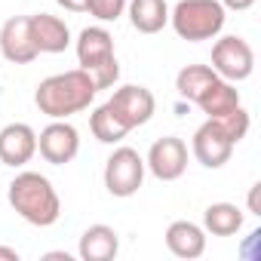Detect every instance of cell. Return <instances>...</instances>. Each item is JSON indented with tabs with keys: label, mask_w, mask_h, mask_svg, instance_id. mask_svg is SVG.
Instances as JSON below:
<instances>
[{
	"label": "cell",
	"mask_w": 261,
	"mask_h": 261,
	"mask_svg": "<svg viewBox=\"0 0 261 261\" xmlns=\"http://www.w3.org/2000/svg\"><path fill=\"white\" fill-rule=\"evenodd\" d=\"M145 181V160L133 148H117L105 163V188L111 197H133Z\"/></svg>",
	"instance_id": "cell-5"
},
{
	"label": "cell",
	"mask_w": 261,
	"mask_h": 261,
	"mask_svg": "<svg viewBox=\"0 0 261 261\" xmlns=\"http://www.w3.org/2000/svg\"><path fill=\"white\" fill-rule=\"evenodd\" d=\"M77 252H80L83 261H111L120 252V237L108 224H92V227L83 230Z\"/></svg>",
	"instance_id": "cell-15"
},
{
	"label": "cell",
	"mask_w": 261,
	"mask_h": 261,
	"mask_svg": "<svg viewBox=\"0 0 261 261\" xmlns=\"http://www.w3.org/2000/svg\"><path fill=\"white\" fill-rule=\"evenodd\" d=\"M56 4H59L62 10H68V13H86V4H89V0H56Z\"/></svg>",
	"instance_id": "cell-24"
},
{
	"label": "cell",
	"mask_w": 261,
	"mask_h": 261,
	"mask_svg": "<svg viewBox=\"0 0 261 261\" xmlns=\"http://www.w3.org/2000/svg\"><path fill=\"white\" fill-rule=\"evenodd\" d=\"M129 22L139 34H160L169 22L166 0H126Z\"/></svg>",
	"instance_id": "cell-16"
},
{
	"label": "cell",
	"mask_w": 261,
	"mask_h": 261,
	"mask_svg": "<svg viewBox=\"0 0 261 261\" xmlns=\"http://www.w3.org/2000/svg\"><path fill=\"white\" fill-rule=\"evenodd\" d=\"M108 108L114 111V117L133 133V129H139V126H145L151 117H154V111H157V101H154V92L148 89V86H120L114 95H111V101H108Z\"/></svg>",
	"instance_id": "cell-7"
},
{
	"label": "cell",
	"mask_w": 261,
	"mask_h": 261,
	"mask_svg": "<svg viewBox=\"0 0 261 261\" xmlns=\"http://www.w3.org/2000/svg\"><path fill=\"white\" fill-rule=\"evenodd\" d=\"M46 258H49V261H53V258H59V261H71V255H68V252H49Z\"/></svg>",
	"instance_id": "cell-27"
},
{
	"label": "cell",
	"mask_w": 261,
	"mask_h": 261,
	"mask_svg": "<svg viewBox=\"0 0 261 261\" xmlns=\"http://www.w3.org/2000/svg\"><path fill=\"white\" fill-rule=\"evenodd\" d=\"M86 13L95 16L98 22H117L126 13V0H89Z\"/></svg>",
	"instance_id": "cell-22"
},
{
	"label": "cell",
	"mask_w": 261,
	"mask_h": 261,
	"mask_svg": "<svg viewBox=\"0 0 261 261\" xmlns=\"http://www.w3.org/2000/svg\"><path fill=\"white\" fill-rule=\"evenodd\" d=\"M233 148H237V145L230 142V136L224 133L215 120H206L197 133H194V142H191L194 157H197L206 169H221V166L230 160Z\"/></svg>",
	"instance_id": "cell-10"
},
{
	"label": "cell",
	"mask_w": 261,
	"mask_h": 261,
	"mask_svg": "<svg viewBox=\"0 0 261 261\" xmlns=\"http://www.w3.org/2000/svg\"><path fill=\"white\" fill-rule=\"evenodd\" d=\"M200 105V111L209 117V120H218V117H224V114H230V111H237L240 108V92H237V86L230 83V80H215L206 92H203V98L197 101Z\"/></svg>",
	"instance_id": "cell-17"
},
{
	"label": "cell",
	"mask_w": 261,
	"mask_h": 261,
	"mask_svg": "<svg viewBox=\"0 0 261 261\" xmlns=\"http://www.w3.org/2000/svg\"><path fill=\"white\" fill-rule=\"evenodd\" d=\"M0 53L10 65H31L40 53L31 40V22L28 16H13L0 28Z\"/></svg>",
	"instance_id": "cell-11"
},
{
	"label": "cell",
	"mask_w": 261,
	"mask_h": 261,
	"mask_svg": "<svg viewBox=\"0 0 261 261\" xmlns=\"http://www.w3.org/2000/svg\"><path fill=\"white\" fill-rule=\"evenodd\" d=\"M221 129H224V133L230 136V142L237 145V142H243L246 139V133H249V126H252V120H249V111L240 105L237 111H230V114H224V117H218L215 120Z\"/></svg>",
	"instance_id": "cell-21"
},
{
	"label": "cell",
	"mask_w": 261,
	"mask_h": 261,
	"mask_svg": "<svg viewBox=\"0 0 261 261\" xmlns=\"http://www.w3.org/2000/svg\"><path fill=\"white\" fill-rule=\"evenodd\" d=\"M218 4H221L224 10H233V13H243V10H249V7H255V0H218Z\"/></svg>",
	"instance_id": "cell-23"
},
{
	"label": "cell",
	"mask_w": 261,
	"mask_h": 261,
	"mask_svg": "<svg viewBox=\"0 0 261 261\" xmlns=\"http://www.w3.org/2000/svg\"><path fill=\"white\" fill-rule=\"evenodd\" d=\"M212 71L221 80H230V83H240V80L252 77V71H255L252 46L237 34L215 40V46H212Z\"/></svg>",
	"instance_id": "cell-6"
},
{
	"label": "cell",
	"mask_w": 261,
	"mask_h": 261,
	"mask_svg": "<svg viewBox=\"0 0 261 261\" xmlns=\"http://www.w3.org/2000/svg\"><path fill=\"white\" fill-rule=\"evenodd\" d=\"M145 169L154 172V178L160 181H178L188 169V145L178 136H163L151 145Z\"/></svg>",
	"instance_id": "cell-8"
},
{
	"label": "cell",
	"mask_w": 261,
	"mask_h": 261,
	"mask_svg": "<svg viewBox=\"0 0 261 261\" xmlns=\"http://www.w3.org/2000/svg\"><path fill=\"white\" fill-rule=\"evenodd\" d=\"M258 191H261V185H252V191H249V212L252 215H261V209H258Z\"/></svg>",
	"instance_id": "cell-25"
},
{
	"label": "cell",
	"mask_w": 261,
	"mask_h": 261,
	"mask_svg": "<svg viewBox=\"0 0 261 261\" xmlns=\"http://www.w3.org/2000/svg\"><path fill=\"white\" fill-rule=\"evenodd\" d=\"M37 151H40V157L46 163L65 166V163H71L80 154V133L65 120H53L37 136Z\"/></svg>",
	"instance_id": "cell-9"
},
{
	"label": "cell",
	"mask_w": 261,
	"mask_h": 261,
	"mask_svg": "<svg viewBox=\"0 0 261 261\" xmlns=\"http://www.w3.org/2000/svg\"><path fill=\"white\" fill-rule=\"evenodd\" d=\"M0 258H4V261H19V252L10 249V246H0Z\"/></svg>",
	"instance_id": "cell-26"
},
{
	"label": "cell",
	"mask_w": 261,
	"mask_h": 261,
	"mask_svg": "<svg viewBox=\"0 0 261 261\" xmlns=\"http://www.w3.org/2000/svg\"><path fill=\"white\" fill-rule=\"evenodd\" d=\"M166 249L175 258H200L206 252V230L194 221H172L166 227Z\"/></svg>",
	"instance_id": "cell-14"
},
{
	"label": "cell",
	"mask_w": 261,
	"mask_h": 261,
	"mask_svg": "<svg viewBox=\"0 0 261 261\" xmlns=\"http://www.w3.org/2000/svg\"><path fill=\"white\" fill-rule=\"evenodd\" d=\"M215 80H218V74L212 71V65H185V68L178 71V77H175V89H178L181 98L200 101L203 92H206Z\"/></svg>",
	"instance_id": "cell-18"
},
{
	"label": "cell",
	"mask_w": 261,
	"mask_h": 261,
	"mask_svg": "<svg viewBox=\"0 0 261 261\" xmlns=\"http://www.w3.org/2000/svg\"><path fill=\"white\" fill-rule=\"evenodd\" d=\"M95 92L98 89H95L92 77L83 68H71V71L40 80L34 89V105L40 108V114H46L53 120H68L71 114L86 111L92 105Z\"/></svg>",
	"instance_id": "cell-1"
},
{
	"label": "cell",
	"mask_w": 261,
	"mask_h": 261,
	"mask_svg": "<svg viewBox=\"0 0 261 261\" xmlns=\"http://www.w3.org/2000/svg\"><path fill=\"white\" fill-rule=\"evenodd\" d=\"M203 227L212 237H233L243 227V209L233 203H212L203 212Z\"/></svg>",
	"instance_id": "cell-19"
},
{
	"label": "cell",
	"mask_w": 261,
	"mask_h": 261,
	"mask_svg": "<svg viewBox=\"0 0 261 261\" xmlns=\"http://www.w3.org/2000/svg\"><path fill=\"white\" fill-rule=\"evenodd\" d=\"M10 206L34 227H49L62 215V200L53 181L40 172H19L10 181Z\"/></svg>",
	"instance_id": "cell-2"
},
{
	"label": "cell",
	"mask_w": 261,
	"mask_h": 261,
	"mask_svg": "<svg viewBox=\"0 0 261 261\" xmlns=\"http://www.w3.org/2000/svg\"><path fill=\"white\" fill-rule=\"evenodd\" d=\"M77 62L92 77L95 89H111L120 77V65L114 56V37L105 28H83L77 37Z\"/></svg>",
	"instance_id": "cell-4"
},
{
	"label": "cell",
	"mask_w": 261,
	"mask_h": 261,
	"mask_svg": "<svg viewBox=\"0 0 261 261\" xmlns=\"http://www.w3.org/2000/svg\"><path fill=\"white\" fill-rule=\"evenodd\" d=\"M28 22H31V40H34L37 53L56 56V53H65L71 46V31L59 16L37 13V16H28Z\"/></svg>",
	"instance_id": "cell-13"
},
{
	"label": "cell",
	"mask_w": 261,
	"mask_h": 261,
	"mask_svg": "<svg viewBox=\"0 0 261 261\" xmlns=\"http://www.w3.org/2000/svg\"><path fill=\"white\" fill-rule=\"evenodd\" d=\"M224 19H227V10L218 0H178L175 10L169 13L175 34L188 43L218 37L224 28Z\"/></svg>",
	"instance_id": "cell-3"
},
{
	"label": "cell",
	"mask_w": 261,
	"mask_h": 261,
	"mask_svg": "<svg viewBox=\"0 0 261 261\" xmlns=\"http://www.w3.org/2000/svg\"><path fill=\"white\" fill-rule=\"evenodd\" d=\"M89 129H92V136H95L101 145H117V142H123V139L129 136V129L114 117V111L108 108V101H105L101 108L92 111V117H89Z\"/></svg>",
	"instance_id": "cell-20"
},
{
	"label": "cell",
	"mask_w": 261,
	"mask_h": 261,
	"mask_svg": "<svg viewBox=\"0 0 261 261\" xmlns=\"http://www.w3.org/2000/svg\"><path fill=\"white\" fill-rule=\"evenodd\" d=\"M37 154V133L28 123H10L0 129V163L4 166H25Z\"/></svg>",
	"instance_id": "cell-12"
}]
</instances>
